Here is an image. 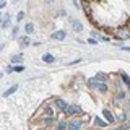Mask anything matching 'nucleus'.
Returning a JSON list of instances; mask_svg holds the SVG:
<instances>
[{
  "label": "nucleus",
  "mask_w": 130,
  "mask_h": 130,
  "mask_svg": "<svg viewBox=\"0 0 130 130\" xmlns=\"http://www.w3.org/2000/svg\"><path fill=\"white\" fill-rule=\"evenodd\" d=\"M13 2H20V0H13Z\"/></svg>",
  "instance_id": "b1692460"
},
{
  "label": "nucleus",
  "mask_w": 130,
  "mask_h": 130,
  "mask_svg": "<svg viewBox=\"0 0 130 130\" xmlns=\"http://www.w3.org/2000/svg\"><path fill=\"white\" fill-rule=\"evenodd\" d=\"M54 104H55V107L59 109V111H67V109H68V104L65 103L63 99H60V98H55V99H54Z\"/></svg>",
  "instance_id": "7ed1b4c3"
},
{
  "label": "nucleus",
  "mask_w": 130,
  "mask_h": 130,
  "mask_svg": "<svg viewBox=\"0 0 130 130\" xmlns=\"http://www.w3.org/2000/svg\"><path fill=\"white\" fill-rule=\"evenodd\" d=\"M54 60H55V57L52 54H44L42 55V62H46V63H52Z\"/></svg>",
  "instance_id": "9d476101"
},
{
  "label": "nucleus",
  "mask_w": 130,
  "mask_h": 130,
  "mask_svg": "<svg viewBox=\"0 0 130 130\" xmlns=\"http://www.w3.org/2000/svg\"><path fill=\"white\" fill-rule=\"evenodd\" d=\"M88 42H89V44H96L98 41H96V39H88Z\"/></svg>",
  "instance_id": "412c9836"
},
{
  "label": "nucleus",
  "mask_w": 130,
  "mask_h": 130,
  "mask_svg": "<svg viewBox=\"0 0 130 130\" xmlns=\"http://www.w3.org/2000/svg\"><path fill=\"white\" fill-rule=\"evenodd\" d=\"M65 112H67V116H75V114H80L81 112V107H80V106H68V109H67V111H65Z\"/></svg>",
  "instance_id": "39448f33"
},
{
  "label": "nucleus",
  "mask_w": 130,
  "mask_h": 130,
  "mask_svg": "<svg viewBox=\"0 0 130 130\" xmlns=\"http://www.w3.org/2000/svg\"><path fill=\"white\" fill-rule=\"evenodd\" d=\"M120 76H122V83L130 88V76L127 75V73H120Z\"/></svg>",
  "instance_id": "9b49d317"
},
{
  "label": "nucleus",
  "mask_w": 130,
  "mask_h": 130,
  "mask_svg": "<svg viewBox=\"0 0 130 130\" xmlns=\"http://www.w3.org/2000/svg\"><path fill=\"white\" fill-rule=\"evenodd\" d=\"M28 44H29V38H28V36H24V38H20V46H21V47L28 46Z\"/></svg>",
  "instance_id": "4468645a"
},
{
  "label": "nucleus",
  "mask_w": 130,
  "mask_h": 130,
  "mask_svg": "<svg viewBox=\"0 0 130 130\" xmlns=\"http://www.w3.org/2000/svg\"><path fill=\"white\" fill-rule=\"evenodd\" d=\"M46 2H47V3H51V2H52V0H46Z\"/></svg>",
  "instance_id": "5701e85b"
},
{
  "label": "nucleus",
  "mask_w": 130,
  "mask_h": 130,
  "mask_svg": "<svg viewBox=\"0 0 130 130\" xmlns=\"http://www.w3.org/2000/svg\"><path fill=\"white\" fill-rule=\"evenodd\" d=\"M116 38L119 39V41L130 39V28L128 26H119L116 29Z\"/></svg>",
  "instance_id": "f257e3e1"
},
{
  "label": "nucleus",
  "mask_w": 130,
  "mask_h": 130,
  "mask_svg": "<svg viewBox=\"0 0 130 130\" xmlns=\"http://www.w3.org/2000/svg\"><path fill=\"white\" fill-rule=\"evenodd\" d=\"M80 128H81V120H78V119H73L68 124V130H80Z\"/></svg>",
  "instance_id": "423d86ee"
},
{
  "label": "nucleus",
  "mask_w": 130,
  "mask_h": 130,
  "mask_svg": "<svg viewBox=\"0 0 130 130\" xmlns=\"http://www.w3.org/2000/svg\"><path fill=\"white\" fill-rule=\"evenodd\" d=\"M13 68H15V72H23V70H24L23 65H16V67H13Z\"/></svg>",
  "instance_id": "aec40b11"
},
{
  "label": "nucleus",
  "mask_w": 130,
  "mask_h": 130,
  "mask_svg": "<svg viewBox=\"0 0 130 130\" xmlns=\"http://www.w3.org/2000/svg\"><path fill=\"white\" fill-rule=\"evenodd\" d=\"M24 31H26V34H31V32L34 31V24H32V23H28L26 26H24Z\"/></svg>",
  "instance_id": "ddd939ff"
},
{
  "label": "nucleus",
  "mask_w": 130,
  "mask_h": 130,
  "mask_svg": "<svg viewBox=\"0 0 130 130\" xmlns=\"http://www.w3.org/2000/svg\"><path fill=\"white\" fill-rule=\"evenodd\" d=\"M65 38H67V32L65 31H55L51 36V39H54V41H63Z\"/></svg>",
  "instance_id": "20e7f679"
},
{
  "label": "nucleus",
  "mask_w": 130,
  "mask_h": 130,
  "mask_svg": "<svg viewBox=\"0 0 130 130\" xmlns=\"http://www.w3.org/2000/svg\"><path fill=\"white\" fill-rule=\"evenodd\" d=\"M88 86H89V88H94V89H98V91H103V93L107 91V85L98 81L96 78H89V80H88Z\"/></svg>",
  "instance_id": "f03ea898"
},
{
  "label": "nucleus",
  "mask_w": 130,
  "mask_h": 130,
  "mask_svg": "<svg viewBox=\"0 0 130 130\" xmlns=\"http://www.w3.org/2000/svg\"><path fill=\"white\" fill-rule=\"evenodd\" d=\"M89 2H99V0H89Z\"/></svg>",
  "instance_id": "4be33fe9"
},
{
  "label": "nucleus",
  "mask_w": 130,
  "mask_h": 130,
  "mask_svg": "<svg viewBox=\"0 0 130 130\" xmlns=\"http://www.w3.org/2000/svg\"><path fill=\"white\" fill-rule=\"evenodd\" d=\"M8 23H10V15L5 13V15H3V18H2V24H0V26L5 29V28H8Z\"/></svg>",
  "instance_id": "1a4fd4ad"
},
{
  "label": "nucleus",
  "mask_w": 130,
  "mask_h": 130,
  "mask_svg": "<svg viewBox=\"0 0 130 130\" xmlns=\"http://www.w3.org/2000/svg\"><path fill=\"white\" fill-rule=\"evenodd\" d=\"M70 23H72V28H73L75 31H81V29H83L81 23H80V21H76L75 18H70Z\"/></svg>",
  "instance_id": "0eeeda50"
},
{
  "label": "nucleus",
  "mask_w": 130,
  "mask_h": 130,
  "mask_svg": "<svg viewBox=\"0 0 130 130\" xmlns=\"http://www.w3.org/2000/svg\"><path fill=\"white\" fill-rule=\"evenodd\" d=\"M57 130H68V124L65 120H60L59 124H57Z\"/></svg>",
  "instance_id": "f8f14e48"
},
{
  "label": "nucleus",
  "mask_w": 130,
  "mask_h": 130,
  "mask_svg": "<svg viewBox=\"0 0 130 130\" xmlns=\"http://www.w3.org/2000/svg\"><path fill=\"white\" fill-rule=\"evenodd\" d=\"M94 78H96L98 81H104V80H106V73H101V72H99V73L94 76Z\"/></svg>",
  "instance_id": "f3484780"
},
{
  "label": "nucleus",
  "mask_w": 130,
  "mask_h": 130,
  "mask_svg": "<svg viewBox=\"0 0 130 130\" xmlns=\"http://www.w3.org/2000/svg\"><path fill=\"white\" fill-rule=\"evenodd\" d=\"M103 114H104V117H106V120H107V122H109V124H112V122H114V120H116V117H114V116H112V114H111V111H107V109H104V111H103Z\"/></svg>",
  "instance_id": "6e6552de"
},
{
  "label": "nucleus",
  "mask_w": 130,
  "mask_h": 130,
  "mask_svg": "<svg viewBox=\"0 0 130 130\" xmlns=\"http://www.w3.org/2000/svg\"><path fill=\"white\" fill-rule=\"evenodd\" d=\"M94 124L98 125V127H106V122H104V120H101L99 117H96V119H94Z\"/></svg>",
  "instance_id": "dca6fc26"
},
{
  "label": "nucleus",
  "mask_w": 130,
  "mask_h": 130,
  "mask_svg": "<svg viewBox=\"0 0 130 130\" xmlns=\"http://www.w3.org/2000/svg\"><path fill=\"white\" fill-rule=\"evenodd\" d=\"M24 18V11H18V16H16V21H21Z\"/></svg>",
  "instance_id": "6ab92c4d"
},
{
  "label": "nucleus",
  "mask_w": 130,
  "mask_h": 130,
  "mask_svg": "<svg viewBox=\"0 0 130 130\" xmlns=\"http://www.w3.org/2000/svg\"><path fill=\"white\" fill-rule=\"evenodd\" d=\"M23 60V55H13L11 57V62H21Z\"/></svg>",
  "instance_id": "a211bd4d"
},
{
  "label": "nucleus",
  "mask_w": 130,
  "mask_h": 130,
  "mask_svg": "<svg viewBox=\"0 0 130 130\" xmlns=\"http://www.w3.org/2000/svg\"><path fill=\"white\" fill-rule=\"evenodd\" d=\"M16 88H18V86H16V85H13V86H11V88H8L7 91L3 93V96H5V98H7V96H10L11 93H15V91H16Z\"/></svg>",
  "instance_id": "2eb2a0df"
}]
</instances>
